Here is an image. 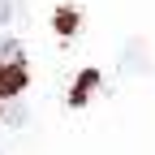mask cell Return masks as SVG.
<instances>
[{
  "label": "cell",
  "mask_w": 155,
  "mask_h": 155,
  "mask_svg": "<svg viewBox=\"0 0 155 155\" xmlns=\"http://www.w3.org/2000/svg\"><path fill=\"white\" fill-rule=\"evenodd\" d=\"M22 86H26V69L17 65L13 52H5L0 56V95H17Z\"/></svg>",
  "instance_id": "1"
},
{
  "label": "cell",
  "mask_w": 155,
  "mask_h": 155,
  "mask_svg": "<svg viewBox=\"0 0 155 155\" xmlns=\"http://www.w3.org/2000/svg\"><path fill=\"white\" fill-rule=\"evenodd\" d=\"M9 13H13V0H0V22H5Z\"/></svg>",
  "instance_id": "2"
}]
</instances>
